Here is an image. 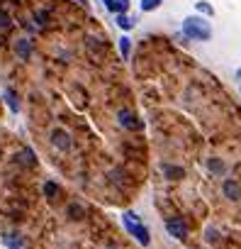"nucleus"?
<instances>
[{
	"mask_svg": "<svg viewBox=\"0 0 241 249\" xmlns=\"http://www.w3.org/2000/svg\"><path fill=\"white\" fill-rule=\"evenodd\" d=\"M183 32L190 37V39H200V42H207L212 39V27L207 20L197 18V15H190L183 20Z\"/></svg>",
	"mask_w": 241,
	"mask_h": 249,
	"instance_id": "obj_1",
	"label": "nucleus"
},
{
	"mask_svg": "<svg viewBox=\"0 0 241 249\" xmlns=\"http://www.w3.org/2000/svg\"><path fill=\"white\" fill-rule=\"evenodd\" d=\"M122 220H125V227H127V232H129V234H134L139 244H144V247H149V242H151V237H149V230H146V227L142 225V220H139V215H137L134 210H127Z\"/></svg>",
	"mask_w": 241,
	"mask_h": 249,
	"instance_id": "obj_2",
	"label": "nucleus"
},
{
	"mask_svg": "<svg viewBox=\"0 0 241 249\" xmlns=\"http://www.w3.org/2000/svg\"><path fill=\"white\" fill-rule=\"evenodd\" d=\"M117 120H119V124H122V127H127V130H134V132L144 130V122H142L134 112H129V110H119V112H117Z\"/></svg>",
	"mask_w": 241,
	"mask_h": 249,
	"instance_id": "obj_3",
	"label": "nucleus"
},
{
	"mask_svg": "<svg viewBox=\"0 0 241 249\" xmlns=\"http://www.w3.org/2000/svg\"><path fill=\"white\" fill-rule=\"evenodd\" d=\"M166 230H168L171 237H176V239H185V237H188V227H185V222H183L180 217H171V220L166 222Z\"/></svg>",
	"mask_w": 241,
	"mask_h": 249,
	"instance_id": "obj_4",
	"label": "nucleus"
},
{
	"mask_svg": "<svg viewBox=\"0 0 241 249\" xmlns=\"http://www.w3.org/2000/svg\"><path fill=\"white\" fill-rule=\"evenodd\" d=\"M51 144H54L56 149H61V152L71 149V137H68V132H66V130H54V132H51Z\"/></svg>",
	"mask_w": 241,
	"mask_h": 249,
	"instance_id": "obj_5",
	"label": "nucleus"
},
{
	"mask_svg": "<svg viewBox=\"0 0 241 249\" xmlns=\"http://www.w3.org/2000/svg\"><path fill=\"white\" fill-rule=\"evenodd\" d=\"M222 191H224V196L229 200H241V183H236L234 178H226L222 183Z\"/></svg>",
	"mask_w": 241,
	"mask_h": 249,
	"instance_id": "obj_6",
	"label": "nucleus"
},
{
	"mask_svg": "<svg viewBox=\"0 0 241 249\" xmlns=\"http://www.w3.org/2000/svg\"><path fill=\"white\" fill-rule=\"evenodd\" d=\"M15 52H17L20 59H30V54H32V44H30V39H17Z\"/></svg>",
	"mask_w": 241,
	"mask_h": 249,
	"instance_id": "obj_7",
	"label": "nucleus"
},
{
	"mask_svg": "<svg viewBox=\"0 0 241 249\" xmlns=\"http://www.w3.org/2000/svg\"><path fill=\"white\" fill-rule=\"evenodd\" d=\"M207 169L214 174V176H222L224 171H226V164L222 161V159H217V157H212V159H207Z\"/></svg>",
	"mask_w": 241,
	"mask_h": 249,
	"instance_id": "obj_8",
	"label": "nucleus"
},
{
	"mask_svg": "<svg viewBox=\"0 0 241 249\" xmlns=\"http://www.w3.org/2000/svg\"><path fill=\"white\" fill-rule=\"evenodd\" d=\"M161 171L171 178V181H178V178H183V169L180 166H171V164H161Z\"/></svg>",
	"mask_w": 241,
	"mask_h": 249,
	"instance_id": "obj_9",
	"label": "nucleus"
},
{
	"mask_svg": "<svg viewBox=\"0 0 241 249\" xmlns=\"http://www.w3.org/2000/svg\"><path fill=\"white\" fill-rule=\"evenodd\" d=\"M3 95H5V100H8L10 110H13V112H17V110H20V100H17V93H15L13 88H5V93H3Z\"/></svg>",
	"mask_w": 241,
	"mask_h": 249,
	"instance_id": "obj_10",
	"label": "nucleus"
},
{
	"mask_svg": "<svg viewBox=\"0 0 241 249\" xmlns=\"http://www.w3.org/2000/svg\"><path fill=\"white\" fill-rule=\"evenodd\" d=\"M17 161H20V164H25V166H34V164H37V159H34V152H32V149H22V152L17 154Z\"/></svg>",
	"mask_w": 241,
	"mask_h": 249,
	"instance_id": "obj_11",
	"label": "nucleus"
},
{
	"mask_svg": "<svg viewBox=\"0 0 241 249\" xmlns=\"http://www.w3.org/2000/svg\"><path fill=\"white\" fill-rule=\"evenodd\" d=\"M117 27L127 32V30H132V27H134V20H132V18H127V15H117Z\"/></svg>",
	"mask_w": 241,
	"mask_h": 249,
	"instance_id": "obj_12",
	"label": "nucleus"
},
{
	"mask_svg": "<svg viewBox=\"0 0 241 249\" xmlns=\"http://www.w3.org/2000/svg\"><path fill=\"white\" fill-rule=\"evenodd\" d=\"M195 10H197L200 15H207V18H212V15H214L212 5H209V3H205V0H200V3H195Z\"/></svg>",
	"mask_w": 241,
	"mask_h": 249,
	"instance_id": "obj_13",
	"label": "nucleus"
},
{
	"mask_svg": "<svg viewBox=\"0 0 241 249\" xmlns=\"http://www.w3.org/2000/svg\"><path fill=\"white\" fill-rule=\"evenodd\" d=\"M129 49H132V39L129 37H122V39H119V54L127 59L129 56Z\"/></svg>",
	"mask_w": 241,
	"mask_h": 249,
	"instance_id": "obj_14",
	"label": "nucleus"
},
{
	"mask_svg": "<svg viewBox=\"0 0 241 249\" xmlns=\"http://www.w3.org/2000/svg\"><path fill=\"white\" fill-rule=\"evenodd\" d=\"M127 10H129V0H114V13L127 15Z\"/></svg>",
	"mask_w": 241,
	"mask_h": 249,
	"instance_id": "obj_15",
	"label": "nucleus"
},
{
	"mask_svg": "<svg viewBox=\"0 0 241 249\" xmlns=\"http://www.w3.org/2000/svg\"><path fill=\"white\" fill-rule=\"evenodd\" d=\"M44 196H47V198H56V196H59V186L51 183V181L44 183Z\"/></svg>",
	"mask_w": 241,
	"mask_h": 249,
	"instance_id": "obj_16",
	"label": "nucleus"
},
{
	"mask_svg": "<svg viewBox=\"0 0 241 249\" xmlns=\"http://www.w3.org/2000/svg\"><path fill=\"white\" fill-rule=\"evenodd\" d=\"M161 5V0H142V10L144 13H151V10H156Z\"/></svg>",
	"mask_w": 241,
	"mask_h": 249,
	"instance_id": "obj_17",
	"label": "nucleus"
},
{
	"mask_svg": "<svg viewBox=\"0 0 241 249\" xmlns=\"http://www.w3.org/2000/svg\"><path fill=\"white\" fill-rule=\"evenodd\" d=\"M34 20H37L39 27H44V25L49 22V13H47V10H37V13H34Z\"/></svg>",
	"mask_w": 241,
	"mask_h": 249,
	"instance_id": "obj_18",
	"label": "nucleus"
},
{
	"mask_svg": "<svg viewBox=\"0 0 241 249\" xmlns=\"http://www.w3.org/2000/svg\"><path fill=\"white\" fill-rule=\"evenodd\" d=\"M205 237H207V242H209V244H217V242H219V232H217V227H207Z\"/></svg>",
	"mask_w": 241,
	"mask_h": 249,
	"instance_id": "obj_19",
	"label": "nucleus"
},
{
	"mask_svg": "<svg viewBox=\"0 0 241 249\" xmlns=\"http://www.w3.org/2000/svg\"><path fill=\"white\" fill-rule=\"evenodd\" d=\"M10 27V15L0 10V30H8Z\"/></svg>",
	"mask_w": 241,
	"mask_h": 249,
	"instance_id": "obj_20",
	"label": "nucleus"
},
{
	"mask_svg": "<svg viewBox=\"0 0 241 249\" xmlns=\"http://www.w3.org/2000/svg\"><path fill=\"white\" fill-rule=\"evenodd\" d=\"M68 215H71L73 220H80V217H83V210H80L78 205H71V208H68Z\"/></svg>",
	"mask_w": 241,
	"mask_h": 249,
	"instance_id": "obj_21",
	"label": "nucleus"
},
{
	"mask_svg": "<svg viewBox=\"0 0 241 249\" xmlns=\"http://www.w3.org/2000/svg\"><path fill=\"white\" fill-rule=\"evenodd\" d=\"M102 3H105L107 10H114V0H102Z\"/></svg>",
	"mask_w": 241,
	"mask_h": 249,
	"instance_id": "obj_22",
	"label": "nucleus"
},
{
	"mask_svg": "<svg viewBox=\"0 0 241 249\" xmlns=\"http://www.w3.org/2000/svg\"><path fill=\"white\" fill-rule=\"evenodd\" d=\"M236 78H239V81H241V69H239V71H236Z\"/></svg>",
	"mask_w": 241,
	"mask_h": 249,
	"instance_id": "obj_23",
	"label": "nucleus"
}]
</instances>
